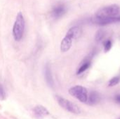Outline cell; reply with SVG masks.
I'll return each mask as SVG.
<instances>
[{
	"instance_id": "cell-1",
	"label": "cell",
	"mask_w": 120,
	"mask_h": 119,
	"mask_svg": "<svg viewBox=\"0 0 120 119\" xmlns=\"http://www.w3.org/2000/svg\"><path fill=\"white\" fill-rule=\"evenodd\" d=\"M80 29L77 26L71 27L67 32L65 36L61 41L60 50L62 52H67L72 46L73 39H77L80 35Z\"/></svg>"
},
{
	"instance_id": "cell-2",
	"label": "cell",
	"mask_w": 120,
	"mask_h": 119,
	"mask_svg": "<svg viewBox=\"0 0 120 119\" xmlns=\"http://www.w3.org/2000/svg\"><path fill=\"white\" fill-rule=\"evenodd\" d=\"M120 6L117 4H112L98 9L95 13L94 18L98 19H106L117 16L120 13Z\"/></svg>"
},
{
	"instance_id": "cell-3",
	"label": "cell",
	"mask_w": 120,
	"mask_h": 119,
	"mask_svg": "<svg viewBox=\"0 0 120 119\" xmlns=\"http://www.w3.org/2000/svg\"><path fill=\"white\" fill-rule=\"evenodd\" d=\"M25 19L21 13H18L13 27V35L15 41H20L23 36L25 31Z\"/></svg>"
},
{
	"instance_id": "cell-4",
	"label": "cell",
	"mask_w": 120,
	"mask_h": 119,
	"mask_svg": "<svg viewBox=\"0 0 120 119\" xmlns=\"http://www.w3.org/2000/svg\"><path fill=\"white\" fill-rule=\"evenodd\" d=\"M56 99L58 105L62 108L65 109L66 111L71 112L72 114H76L81 113V109L76 104H75V103H73L60 96H56Z\"/></svg>"
},
{
	"instance_id": "cell-5",
	"label": "cell",
	"mask_w": 120,
	"mask_h": 119,
	"mask_svg": "<svg viewBox=\"0 0 120 119\" xmlns=\"http://www.w3.org/2000/svg\"><path fill=\"white\" fill-rule=\"evenodd\" d=\"M69 93L77 98L81 102L86 103L88 99V92L86 88L81 86H76L69 90Z\"/></svg>"
},
{
	"instance_id": "cell-6",
	"label": "cell",
	"mask_w": 120,
	"mask_h": 119,
	"mask_svg": "<svg viewBox=\"0 0 120 119\" xmlns=\"http://www.w3.org/2000/svg\"><path fill=\"white\" fill-rule=\"evenodd\" d=\"M67 12V8L64 4H57L51 10V15L55 19H58L63 16Z\"/></svg>"
},
{
	"instance_id": "cell-7",
	"label": "cell",
	"mask_w": 120,
	"mask_h": 119,
	"mask_svg": "<svg viewBox=\"0 0 120 119\" xmlns=\"http://www.w3.org/2000/svg\"><path fill=\"white\" fill-rule=\"evenodd\" d=\"M92 22L98 25H106L109 24H112V23H116V22H120V15H117L113 18H106V19H98L96 18H93L91 20Z\"/></svg>"
},
{
	"instance_id": "cell-8",
	"label": "cell",
	"mask_w": 120,
	"mask_h": 119,
	"mask_svg": "<svg viewBox=\"0 0 120 119\" xmlns=\"http://www.w3.org/2000/svg\"><path fill=\"white\" fill-rule=\"evenodd\" d=\"M34 116L37 119H43L44 117L49 115L48 110L43 106H37L33 109Z\"/></svg>"
},
{
	"instance_id": "cell-9",
	"label": "cell",
	"mask_w": 120,
	"mask_h": 119,
	"mask_svg": "<svg viewBox=\"0 0 120 119\" xmlns=\"http://www.w3.org/2000/svg\"><path fill=\"white\" fill-rule=\"evenodd\" d=\"M100 100H101L100 95L96 91H93L89 94V95H88V99L86 102L90 105H94L100 102Z\"/></svg>"
},
{
	"instance_id": "cell-10",
	"label": "cell",
	"mask_w": 120,
	"mask_h": 119,
	"mask_svg": "<svg viewBox=\"0 0 120 119\" xmlns=\"http://www.w3.org/2000/svg\"><path fill=\"white\" fill-rule=\"evenodd\" d=\"M44 76H45V79L47 83V84L50 86H53V79L52 77V74H51V68L50 66L49 65V63H47L45 66V69H44Z\"/></svg>"
},
{
	"instance_id": "cell-11",
	"label": "cell",
	"mask_w": 120,
	"mask_h": 119,
	"mask_svg": "<svg viewBox=\"0 0 120 119\" xmlns=\"http://www.w3.org/2000/svg\"><path fill=\"white\" fill-rule=\"evenodd\" d=\"M90 65H91V62H90V61L84 62V63H83V64L79 67V68L78 69L77 74H80L83 73L84 72H85L86 69H88L89 68Z\"/></svg>"
},
{
	"instance_id": "cell-12",
	"label": "cell",
	"mask_w": 120,
	"mask_h": 119,
	"mask_svg": "<svg viewBox=\"0 0 120 119\" xmlns=\"http://www.w3.org/2000/svg\"><path fill=\"white\" fill-rule=\"evenodd\" d=\"M104 37H105V32L102 29H100L96 32L95 39L97 41H101L104 39Z\"/></svg>"
},
{
	"instance_id": "cell-13",
	"label": "cell",
	"mask_w": 120,
	"mask_h": 119,
	"mask_svg": "<svg viewBox=\"0 0 120 119\" xmlns=\"http://www.w3.org/2000/svg\"><path fill=\"white\" fill-rule=\"evenodd\" d=\"M120 81V77L118 76H115L112 79H110V81L108 83V86H115L116 85H117Z\"/></svg>"
},
{
	"instance_id": "cell-14",
	"label": "cell",
	"mask_w": 120,
	"mask_h": 119,
	"mask_svg": "<svg viewBox=\"0 0 120 119\" xmlns=\"http://www.w3.org/2000/svg\"><path fill=\"white\" fill-rule=\"evenodd\" d=\"M112 41L110 39H108L106 40L105 42H104V50L105 52H108L111 48H112Z\"/></svg>"
},
{
	"instance_id": "cell-15",
	"label": "cell",
	"mask_w": 120,
	"mask_h": 119,
	"mask_svg": "<svg viewBox=\"0 0 120 119\" xmlns=\"http://www.w3.org/2000/svg\"><path fill=\"white\" fill-rule=\"evenodd\" d=\"M6 99V92L3 86L0 83V100H4Z\"/></svg>"
},
{
	"instance_id": "cell-16",
	"label": "cell",
	"mask_w": 120,
	"mask_h": 119,
	"mask_svg": "<svg viewBox=\"0 0 120 119\" xmlns=\"http://www.w3.org/2000/svg\"><path fill=\"white\" fill-rule=\"evenodd\" d=\"M115 101H116L117 103L120 104V95H116V96H115Z\"/></svg>"
},
{
	"instance_id": "cell-17",
	"label": "cell",
	"mask_w": 120,
	"mask_h": 119,
	"mask_svg": "<svg viewBox=\"0 0 120 119\" xmlns=\"http://www.w3.org/2000/svg\"></svg>"
}]
</instances>
